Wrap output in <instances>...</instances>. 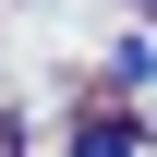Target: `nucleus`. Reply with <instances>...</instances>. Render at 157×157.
I'll list each match as a JSON object with an SVG mask.
<instances>
[{
  "label": "nucleus",
  "instance_id": "obj_1",
  "mask_svg": "<svg viewBox=\"0 0 157 157\" xmlns=\"http://www.w3.org/2000/svg\"><path fill=\"white\" fill-rule=\"evenodd\" d=\"M73 157H145V121H85Z\"/></svg>",
  "mask_w": 157,
  "mask_h": 157
}]
</instances>
